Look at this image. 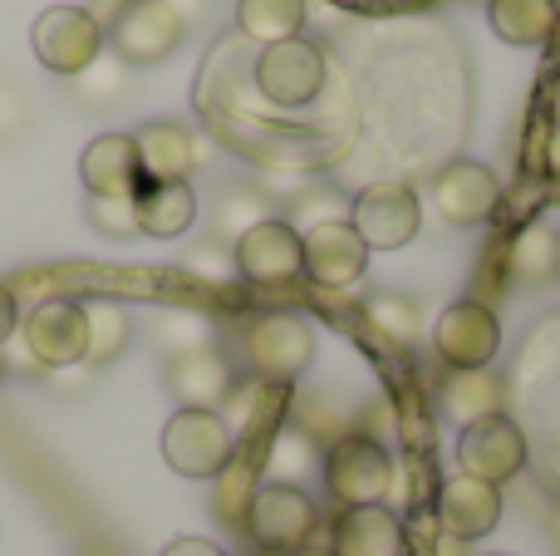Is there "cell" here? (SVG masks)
I'll list each match as a JSON object with an SVG mask.
<instances>
[{
    "mask_svg": "<svg viewBox=\"0 0 560 556\" xmlns=\"http://www.w3.org/2000/svg\"><path fill=\"white\" fill-rule=\"evenodd\" d=\"M319 463H325V449L315 443V433L300 429V424H280L271 439H266L261 473H266V483H285V488H300L310 473H319Z\"/></svg>",
    "mask_w": 560,
    "mask_h": 556,
    "instance_id": "obj_23",
    "label": "cell"
},
{
    "mask_svg": "<svg viewBox=\"0 0 560 556\" xmlns=\"http://www.w3.org/2000/svg\"><path fill=\"white\" fill-rule=\"evenodd\" d=\"M319 528V508L305 488H285V483H261L246 512V537L271 556H295L310 547Z\"/></svg>",
    "mask_w": 560,
    "mask_h": 556,
    "instance_id": "obj_4",
    "label": "cell"
},
{
    "mask_svg": "<svg viewBox=\"0 0 560 556\" xmlns=\"http://www.w3.org/2000/svg\"><path fill=\"white\" fill-rule=\"evenodd\" d=\"M35 118H39L35 94H30L15 74H0V148L20 143V138L35 128Z\"/></svg>",
    "mask_w": 560,
    "mask_h": 556,
    "instance_id": "obj_33",
    "label": "cell"
},
{
    "mask_svg": "<svg viewBox=\"0 0 560 556\" xmlns=\"http://www.w3.org/2000/svg\"><path fill=\"white\" fill-rule=\"evenodd\" d=\"M506 271L516 276V281L526 286H541L556 276V232L546 222H532L522 227V232L512 236V246H506Z\"/></svg>",
    "mask_w": 560,
    "mask_h": 556,
    "instance_id": "obj_29",
    "label": "cell"
},
{
    "mask_svg": "<svg viewBox=\"0 0 560 556\" xmlns=\"http://www.w3.org/2000/svg\"><path fill=\"white\" fill-rule=\"evenodd\" d=\"M84 321H89V355H84L89 370L114 364L118 355L133 345V315H128L124 301L94 296V301H84Z\"/></svg>",
    "mask_w": 560,
    "mask_h": 556,
    "instance_id": "obj_25",
    "label": "cell"
},
{
    "mask_svg": "<svg viewBox=\"0 0 560 556\" xmlns=\"http://www.w3.org/2000/svg\"><path fill=\"white\" fill-rule=\"evenodd\" d=\"M319 478L339 508H378L394 488V459L374 433H339L325 449Z\"/></svg>",
    "mask_w": 560,
    "mask_h": 556,
    "instance_id": "obj_2",
    "label": "cell"
},
{
    "mask_svg": "<svg viewBox=\"0 0 560 556\" xmlns=\"http://www.w3.org/2000/svg\"><path fill=\"white\" fill-rule=\"evenodd\" d=\"M163 556H226L217 542H207V537H177V542H167V552Z\"/></svg>",
    "mask_w": 560,
    "mask_h": 556,
    "instance_id": "obj_37",
    "label": "cell"
},
{
    "mask_svg": "<svg viewBox=\"0 0 560 556\" xmlns=\"http://www.w3.org/2000/svg\"><path fill=\"white\" fill-rule=\"evenodd\" d=\"M133 207H138V232L158 236V242H173V236L192 232V222H197L192 183H143Z\"/></svg>",
    "mask_w": 560,
    "mask_h": 556,
    "instance_id": "obj_21",
    "label": "cell"
},
{
    "mask_svg": "<svg viewBox=\"0 0 560 556\" xmlns=\"http://www.w3.org/2000/svg\"><path fill=\"white\" fill-rule=\"evenodd\" d=\"M163 459L183 478H217L236 459V439L222 414L212 409H177L163 429Z\"/></svg>",
    "mask_w": 560,
    "mask_h": 556,
    "instance_id": "obj_6",
    "label": "cell"
},
{
    "mask_svg": "<svg viewBox=\"0 0 560 556\" xmlns=\"http://www.w3.org/2000/svg\"><path fill=\"white\" fill-rule=\"evenodd\" d=\"M502 522V488L482 478H467V473H453L438 493V528L453 542H482L487 532H497Z\"/></svg>",
    "mask_w": 560,
    "mask_h": 556,
    "instance_id": "obj_14",
    "label": "cell"
},
{
    "mask_svg": "<svg viewBox=\"0 0 560 556\" xmlns=\"http://www.w3.org/2000/svg\"><path fill=\"white\" fill-rule=\"evenodd\" d=\"M492 30L506 45H546L556 35V0H492Z\"/></svg>",
    "mask_w": 560,
    "mask_h": 556,
    "instance_id": "obj_26",
    "label": "cell"
},
{
    "mask_svg": "<svg viewBox=\"0 0 560 556\" xmlns=\"http://www.w3.org/2000/svg\"><path fill=\"white\" fill-rule=\"evenodd\" d=\"M295 556H335L329 547H305V552H295Z\"/></svg>",
    "mask_w": 560,
    "mask_h": 556,
    "instance_id": "obj_41",
    "label": "cell"
},
{
    "mask_svg": "<svg viewBox=\"0 0 560 556\" xmlns=\"http://www.w3.org/2000/svg\"><path fill=\"white\" fill-rule=\"evenodd\" d=\"M217 493H212V508L217 518L226 522V528H242L246 532V512H252V498H256V459L246 449H236V459L226 463L222 473H217Z\"/></svg>",
    "mask_w": 560,
    "mask_h": 556,
    "instance_id": "obj_28",
    "label": "cell"
},
{
    "mask_svg": "<svg viewBox=\"0 0 560 556\" xmlns=\"http://www.w3.org/2000/svg\"><path fill=\"white\" fill-rule=\"evenodd\" d=\"M261 222H271V197H266L261 187L232 183V187H222V193H217V202H212V242L217 246H226V252H232V246L242 242L252 227H261Z\"/></svg>",
    "mask_w": 560,
    "mask_h": 556,
    "instance_id": "obj_24",
    "label": "cell"
},
{
    "mask_svg": "<svg viewBox=\"0 0 560 556\" xmlns=\"http://www.w3.org/2000/svg\"><path fill=\"white\" fill-rule=\"evenodd\" d=\"M20 345L35 355L39 370H69V364H84L89 355V321H84V301H69V296H49V301L30 305L20 315Z\"/></svg>",
    "mask_w": 560,
    "mask_h": 556,
    "instance_id": "obj_5",
    "label": "cell"
},
{
    "mask_svg": "<svg viewBox=\"0 0 560 556\" xmlns=\"http://www.w3.org/2000/svg\"><path fill=\"white\" fill-rule=\"evenodd\" d=\"M45 380L55 384V390H65V394H69V390H79V384L94 380V370H89V364H69V370H49Z\"/></svg>",
    "mask_w": 560,
    "mask_h": 556,
    "instance_id": "obj_38",
    "label": "cell"
},
{
    "mask_svg": "<svg viewBox=\"0 0 560 556\" xmlns=\"http://www.w3.org/2000/svg\"><path fill=\"white\" fill-rule=\"evenodd\" d=\"M187 39V20L177 15L167 0H128L118 10L114 30H108V49L124 65H163L167 55H177V45Z\"/></svg>",
    "mask_w": 560,
    "mask_h": 556,
    "instance_id": "obj_9",
    "label": "cell"
},
{
    "mask_svg": "<svg viewBox=\"0 0 560 556\" xmlns=\"http://www.w3.org/2000/svg\"><path fill=\"white\" fill-rule=\"evenodd\" d=\"M79 177H84L89 197H138L143 187V167H138L133 134H104L84 148L79 158Z\"/></svg>",
    "mask_w": 560,
    "mask_h": 556,
    "instance_id": "obj_18",
    "label": "cell"
},
{
    "mask_svg": "<svg viewBox=\"0 0 560 556\" xmlns=\"http://www.w3.org/2000/svg\"><path fill=\"white\" fill-rule=\"evenodd\" d=\"M30 45H35V59L59 79H74L79 69H89L108 45V30L98 25L94 10L84 5H49L45 15L30 30Z\"/></svg>",
    "mask_w": 560,
    "mask_h": 556,
    "instance_id": "obj_3",
    "label": "cell"
},
{
    "mask_svg": "<svg viewBox=\"0 0 560 556\" xmlns=\"http://www.w3.org/2000/svg\"><path fill=\"white\" fill-rule=\"evenodd\" d=\"M89 222H94V232L114 236V242H128V236H143L138 232V207L133 197H89Z\"/></svg>",
    "mask_w": 560,
    "mask_h": 556,
    "instance_id": "obj_34",
    "label": "cell"
},
{
    "mask_svg": "<svg viewBox=\"0 0 560 556\" xmlns=\"http://www.w3.org/2000/svg\"><path fill=\"white\" fill-rule=\"evenodd\" d=\"M335 556H404V522L378 502V508H345L329 532Z\"/></svg>",
    "mask_w": 560,
    "mask_h": 556,
    "instance_id": "obj_19",
    "label": "cell"
},
{
    "mask_svg": "<svg viewBox=\"0 0 560 556\" xmlns=\"http://www.w3.org/2000/svg\"><path fill=\"white\" fill-rule=\"evenodd\" d=\"M256 89L280 108H305L325 89V49L310 39H285L266 45L256 55Z\"/></svg>",
    "mask_w": 560,
    "mask_h": 556,
    "instance_id": "obj_11",
    "label": "cell"
},
{
    "mask_svg": "<svg viewBox=\"0 0 560 556\" xmlns=\"http://www.w3.org/2000/svg\"><path fill=\"white\" fill-rule=\"evenodd\" d=\"M15 331H20V305H15V291H10V281H0V345H5Z\"/></svg>",
    "mask_w": 560,
    "mask_h": 556,
    "instance_id": "obj_36",
    "label": "cell"
},
{
    "mask_svg": "<svg viewBox=\"0 0 560 556\" xmlns=\"http://www.w3.org/2000/svg\"><path fill=\"white\" fill-rule=\"evenodd\" d=\"M497 556H502V552H497Z\"/></svg>",
    "mask_w": 560,
    "mask_h": 556,
    "instance_id": "obj_45",
    "label": "cell"
},
{
    "mask_svg": "<svg viewBox=\"0 0 560 556\" xmlns=\"http://www.w3.org/2000/svg\"><path fill=\"white\" fill-rule=\"evenodd\" d=\"M232 256H236V276L252 286H285L295 276H305V242H300V232L285 217L252 227L232 246Z\"/></svg>",
    "mask_w": 560,
    "mask_h": 556,
    "instance_id": "obj_12",
    "label": "cell"
},
{
    "mask_svg": "<svg viewBox=\"0 0 560 556\" xmlns=\"http://www.w3.org/2000/svg\"><path fill=\"white\" fill-rule=\"evenodd\" d=\"M433 350L447 370H492L497 350H502V321L482 301H457L438 315Z\"/></svg>",
    "mask_w": 560,
    "mask_h": 556,
    "instance_id": "obj_10",
    "label": "cell"
},
{
    "mask_svg": "<svg viewBox=\"0 0 560 556\" xmlns=\"http://www.w3.org/2000/svg\"><path fill=\"white\" fill-rule=\"evenodd\" d=\"M143 183H187L197 167V138L177 118H153L133 134Z\"/></svg>",
    "mask_w": 560,
    "mask_h": 556,
    "instance_id": "obj_17",
    "label": "cell"
},
{
    "mask_svg": "<svg viewBox=\"0 0 560 556\" xmlns=\"http://www.w3.org/2000/svg\"><path fill=\"white\" fill-rule=\"evenodd\" d=\"M242 355L256 380L285 390L315 364V325L295 311H261L242 325Z\"/></svg>",
    "mask_w": 560,
    "mask_h": 556,
    "instance_id": "obj_1",
    "label": "cell"
},
{
    "mask_svg": "<svg viewBox=\"0 0 560 556\" xmlns=\"http://www.w3.org/2000/svg\"><path fill=\"white\" fill-rule=\"evenodd\" d=\"M551 118L560 124V79H556V89H551Z\"/></svg>",
    "mask_w": 560,
    "mask_h": 556,
    "instance_id": "obj_40",
    "label": "cell"
},
{
    "mask_svg": "<svg viewBox=\"0 0 560 556\" xmlns=\"http://www.w3.org/2000/svg\"><path fill=\"white\" fill-rule=\"evenodd\" d=\"M349 202L354 197H345L339 187H329V183H305L295 197L285 202V222L295 227L300 236L305 232H315V227H325V222H349Z\"/></svg>",
    "mask_w": 560,
    "mask_h": 556,
    "instance_id": "obj_31",
    "label": "cell"
},
{
    "mask_svg": "<svg viewBox=\"0 0 560 556\" xmlns=\"http://www.w3.org/2000/svg\"><path fill=\"white\" fill-rule=\"evenodd\" d=\"M551 473H556V483H560V433L551 439Z\"/></svg>",
    "mask_w": 560,
    "mask_h": 556,
    "instance_id": "obj_39",
    "label": "cell"
},
{
    "mask_svg": "<svg viewBox=\"0 0 560 556\" xmlns=\"http://www.w3.org/2000/svg\"><path fill=\"white\" fill-rule=\"evenodd\" d=\"M364 311H369V321L388 335V340H398V345L418 340V325H423L418 321V301H408L404 291H374L364 301Z\"/></svg>",
    "mask_w": 560,
    "mask_h": 556,
    "instance_id": "obj_32",
    "label": "cell"
},
{
    "mask_svg": "<svg viewBox=\"0 0 560 556\" xmlns=\"http://www.w3.org/2000/svg\"><path fill=\"white\" fill-rule=\"evenodd\" d=\"M526 463H532V443H526L522 424L512 414H492V419L457 433V473H467V478H482L492 488H502Z\"/></svg>",
    "mask_w": 560,
    "mask_h": 556,
    "instance_id": "obj_8",
    "label": "cell"
},
{
    "mask_svg": "<svg viewBox=\"0 0 560 556\" xmlns=\"http://www.w3.org/2000/svg\"><path fill=\"white\" fill-rule=\"evenodd\" d=\"M300 242H305V276L315 286L345 291L369 271V246L359 242V232L349 222H325L315 232H305Z\"/></svg>",
    "mask_w": 560,
    "mask_h": 556,
    "instance_id": "obj_16",
    "label": "cell"
},
{
    "mask_svg": "<svg viewBox=\"0 0 560 556\" xmlns=\"http://www.w3.org/2000/svg\"><path fill=\"white\" fill-rule=\"evenodd\" d=\"M433 202L443 212V222L453 227H482L492 222L497 202H502V183L487 163H472V158H457L443 173L433 177Z\"/></svg>",
    "mask_w": 560,
    "mask_h": 556,
    "instance_id": "obj_13",
    "label": "cell"
},
{
    "mask_svg": "<svg viewBox=\"0 0 560 556\" xmlns=\"http://www.w3.org/2000/svg\"><path fill=\"white\" fill-rule=\"evenodd\" d=\"M502 404H506V390L492 370H453L443 380V390H438V409H443V419L457 433L502 414Z\"/></svg>",
    "mask_w": 560,
    "mask_h": 556,
    "instance_id": "obj_20",
    "label": "cell"
},
{
    "mask_svg": "<svg viewBox=\"0 0 560 556\" xmlns=\"http://www.w3.org/2000/svg\"><path fill=\"white\" fill-rule=\"evenodd\" d=\"M5 374H10V370H5V355H0V384H5Z\"/></svg>",
    "mask_w": 560,
    "mask_h": 556,
    "instance_id": "obj_43",
    "label": "cell"
},
{
    "mask_svg": "<svg viewBox=\"0 0 560 556\" xmlns=\"http://www.w3.org/2000/svg\"><path fill=\"white\" fill-rule=\"evenodd\" d=\"M349 227L359 232V242L369 252H398L423 227V202L408 183H369L349 202Z\"/></svg>",
    "mask_w": 560,
    "mask_h": 556,
    "instance_id": "obj_7",
    "label": "cell"
},
{
    "mask_svg": "<svg viewBox=\"0 0 560 556\" xmlns=\"http://www.w3.org/2000/svg\"><path fill=\"white\" fill-rule=\"evenodd\" d=\"M65 94L74 99L84 114H108V108L133 99V65H124V59L104 45V55H98L94 65L79 69L74 79H65Z\"/></svg>",
    "mask_w": 560,
    "mask_h": 556,
    "instance_id": "obj_22",
    "label": "cell"
},
{
    "mask_svg": "<svg viewBox=\"0 0 560 556\" xmlns=\"http://www.w3.org/2000/svg\"><path fill=\"white\" fill-rule=\"evenodd\" d=\"M556 276H560V232H556Z\"/></svg>",
    "mask_w": 560,
    "mask_h": 556,
    "instance_id": "obj_42",
    "label": "cell"
},
{
    "mask_svg": "<svg viewBox=\"0 0 560 556\" xmlns=\"http://www.w3.org/2000/svg\"><path fill=\"white\" fill-rule=\"evenodd\" d=\"M183 266H187L192 276H202V281H217V286L236 276V256L226 252V246H217V242H202L197 252H187Z\"/></svg>",
    "mask_w": 560,
    "mask_h": 556,
    "instance_id": "obj_35",
    "label": "cell"
},
{
    "mask_svg": "<svg viewBox=\"0 0 560 556\" xmlns=\"http://www.w3.org/2000/svg\"><path fill=\"white\" fill-rule=\"evenodd\" d=\"M163 384L183 409H222L226 394H232L236 374H232V360H226L217 345H202V350H187V355H173L163 370Z\"/></svg>",
    "mask_w": 560,
    "mask_h": 556,
    "instance_id": "obj_15",
    "label": "cell"
},
{
    "mask_svg": "<svg viewBox=\"0 0 560 556\" xmlns=\"http://www.w3.org/2000/svg\"><path fill=\"white\" fill-rule=\"evenodd\" d=\"M84 556H98V552H84Z\"/></svg>",
    "mask_w": 560,
    "mask_h": 556,
    "instance_id": "obj_44",
    "label": "cell"
},
{
    "mask_svg": "<svg viewBox=\"0 0 560 556\" xmlns=\"http://www.w3.org/2000/svg\"><path fill=\"white\" fill-rule=\"evenodd\" d=\"M305 10V0H242L236 25H242V35L261 39V45H285V39H300Z\"/></svg>",
    "mask_w": 560,
    "mask_h": 556,
    "instance_id": "obj_27",
    "label": "cell"
},
{
    "mask_svg": "<svg viewBox=\"0 0 560 556\" xmlns=\"http://www.w3.org/2000/svg\"><path fill=\"white\" fill-rule=\"evenodd\" d=\"M212 321L202 311H187V305H167V311L153 315V345L173 360V355H187V350H202L212 345Z\"/></svg>",
    "mask_w": 560,
    "mask_h": 556,
    "instance_id": "obj_30",
    "label": "cell"
}]
</instances>
